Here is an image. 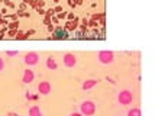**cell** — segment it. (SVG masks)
I'll list each match as a JSON object with an SVG mask.
<instances>
[{"label": "cell", "mask_w": 155, "mask_h": 116, "mask_svg": "<svg viewBox=\"0 0 155 116\" xmlns=\"http://www.w3.org/2000/svg\"><path fill=\"white\" fill-rule=\"evenodd\" d=\"M94 112H96L94 102H91V100H86V102H83L80 104V113L81 115L91 116V115H94Z\"/></svg>", "instance_id": "6da1fadb"}, {"label": "cell", "mask_w": 155, "mask_h": 116, "mask_svg": "<svg viewBox=\"0 0 155 116\" xmlns=\"http://www.w3.org/2000/svg\"><path fill=\"white\" fill-rule=\"evenodd\" d=\"M97 58H99V61L101 64L107 65V64H112V62L115 61V54L112 51H100L97 54Z\"/></svg>", "instance_id": "7a4b0ae2"}, {"label": "cell", "mask_w": 155, "mask_h": 116, "mask_svg": "<svg viewBox=\"0 0 155 116\" xmlns=\"http://www.w3.org/2000/svg\"><path fill=\"white\" fill-rule=\"evenodd\" d=\"M117 100H119L120 104H130L132 100H134V94H132V91H129V90H123V91L119 93Z\"/></svg>", "instance_id": "3957f363"}, {"label": "cell", "mask_w": 155, "mask_h": 116, "mask_svg": "<svg viewBox=\"0 0 155 116\" xmlns=\"http://www.w3.org/2000/svg\"><path fill=\"white\" fill-rule=\"evenodd\" d=\"M62 64H64L67 68H73V67H75V64H77L75 55L71 54V52H67V54L62 57Z\"/></svg>", "instance_id": "277c9868"}, {"label": "cell", "mask_w": 155, "mask_h": 116, "mask_svg": "<svg viewBox=\"0 0 155 116\" xmlns=\"http://www.w3.org/2000/svg\"><path fill=\"white\" fill-rule=\"evenodd\" d=\"M23 61H25L26 65H36L39 62V55L36 52H28L25 55V58H23Z\"/></svg>", "instance_id": "5b68a950"}, {"label": "cell", "mask_w": 155, "mask_h": 116, "mask_svg": "<svg viewBox=\"0 0 155 116\" xmlns=\"http://www.w3.org/2000/svg\"><path fill=\"white\" fill-rule=\"evenodd\" d=\"M38 93H39V94H44V96L49 94V93H51V84L48 81H41L39 86H38Z\"/></svg>", "instance_id": "8992f818"}, {"label": "cell", "mask_w": 155, "mask_h": 116, "mask_svg": "<svg viewBox=\"0 0 155 116\" xmlns=\"http://www.w3.org/2000/svg\"><path fill=\"white\" fill-rule=\"evenodd\" d=\"M35 78V74L32 70H25V73H23V75H22V81L23 83H32Z\"/></svg>", "instance_id": "52a82bcc"}, {"label": "cell", "mask_w": 155, "mask_h": 116, "mask_svg": "<svg viewBox=\"0 0 155 116\" xmlns=\"http://www.w3.org/2000/svg\"><path fill=\"white\" fill-rule=\"evenodd\" d=\"M55 39H65V38H68V35H67V31L65 29H61V28H58L57 31H55V36H54Z\"/></svg>", "instance_id": "ba28073f"}, {"label": "cell", "mask_w": 155, "mask_h": 116, "mask_svg": "<svg viewBox=\"0 0 155 116\" xmlns=\"http://www.w3.org/2000/svg\"><path fill=\"white\" fill-rule=\"evenodd\" d=\"M97 83H99L97 80H93V78H91V80H87V81L83 83V86H81V87H83V90H90V89H93Z\"/></svg>", "instance_id": "9c48e42d"}, {"label": "cell", "mask_w": 155, "mask_h": 116, "mask_svg": "<svg viewBox=\"0 0 155 116\" xmlns=\"http://www.w3.org/2000/svg\"><path fill=\"white\" fill-rule=\"evenodd\" d=\"M47 67L49 70H57V67H58V65H57V61H55L52 57L47 58Z\"/></svg>", "instance_id": "30bf717a"}, {"label": "cell", "mask_w": 155, "mask_h": 116, "mask_svg": "<svg viewBox=\"0 0 155 116\" xmlns=\"http://www.w3.org/2000/svg\"><path fill=\"white\" fill-rule=\"evenodd\" d=\"M29 116H42V112L38 106H32L31 109H29Z\"/></svg>", "instance_id": "8fae6325"}, {"label": "cell", "mask_w": 155, "mask_h": 116, "mask_svg": "<svg viewBox=\"0 0 155 116\" xmlns=\"http://www.w3.org/2000/svg\"><path fill=\"white\" fill-rule=\"evenodd\" d=\"M128 116H142V115H141V110L138 108H134V109H130L128 112Z\"/></svg>", "instance_id": "7c38bea8"}, {"label": "cell", "mask_w": 155, "mask_h": 116, "mask_svg": "<svg viewBox=\"0 0 155 116\" xmlns=\"http://www.w3.org/2000/svg\"><path fill=\"white\" fill-rule=\"evenodd\" d=\"M10 28H12V29L18 28V22H13V23H10Z\"/></svg>", "instance_id": "4fadbf2b"}, {"label": "cell", "mask_w": 155, "mask_h": 116, "mask_svg": "<svg viewBox=\"0 0 155 116\" xmlns=\"http://www.w3.org/2000/svg\"><path fill=\"white\" fill-rule=\"evenodd\" d=\"M70 116H83L81 113H78V112H74V113H71Z\"/></svg>", "instance_id": "5bb4252c"}, {"label": "cell", "mask_w": 155, "mask_h": 116, "mask_svg": "<svg viewBox=\"0 0 155 116\" xmlns=\"http://www.w3.org/2000/svg\"><path fill=\"white\" fill-rule=\"evenodd\" d=\"M3 65H5V64H3V60H2V58H0V71H2V70H3Z\"/></svg>", "instance_id": "9a60e30c"}, {"label": "cell", "mask_w": 155, "mask_h": 116, "mask_svg": "<svg viewBox=\"0 0 155 116\" xmlns=\"http://www.w3.org/2000/svg\"><path fill=\"white\" fill-rule=\"evenodd\" d=\"M18 54V52H13V51H9V52H7V55H16Z\"/></svg>", "instance_id": "2e32d148"}]
</instances>
